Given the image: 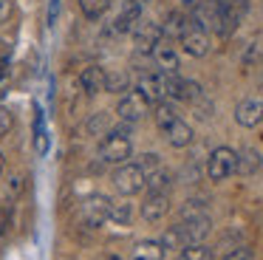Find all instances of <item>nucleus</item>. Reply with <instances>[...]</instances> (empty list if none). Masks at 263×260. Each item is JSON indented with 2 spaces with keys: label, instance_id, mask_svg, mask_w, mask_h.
I'll return each mask as SVG.
<instances>
[{
  "label": "nucleus",
  "instance_id": "obj_1",
  "mask_svg": "<svg viewBox=\"0 0 263 260\" xmlns=\"http://www.w3.org/2000/svg\"><path fill=\"white\" fill-rule=\"evenodd\" d=\"M130 133H133V124L122 122L114 124L108 133L99 139L97 144V158L108 167H119V164H127L133 156V141H130Z\"/></svg>",
  "mask_w": 263,
  "mask_h": 260
},
{
  "label": "nucleus",
  "instance_id": "obj_2",
  "mask_svg": "<svg viewBox=\"0 0 263 260\" xmlns=\"http://www.w3.org/2000/svg\"><path fill=\"white\" fill-rule=\"evenodd\" d=\"M108 212H110V198L108 195H102V192L88 195L85 201L80 203V209H77V226L93 232L108 220Z\"/></svg>",
  "mask_w": 263,
  "mask_h": 260
},
{
  "label": "nucleus",
  "instance_id": "obj_3",
  "mask_svg": "<svg viewBox=\"0 0 263 260\" xmlns=\"http://www.w3.org/2000/svg\"><path fill=\"white\" fill-rule=\"evenodd\" d=\"M144 181H147V175H144V170L139 167L136 161L119 164L116 173H114V187H116V192H119L122 198L139 195V192L144 190Z\"/></svg>",
  "mask_w": 263,
  "mask_h": 260
},
{
  "label": "nucleus",
  "instance_id": "obj_4",
  "mask_svg": "<svg viewBox=\"0 0 263 260\" xmlns=\"http://www.w3.org/2000/svg\"><path fill=\"white\" fill-rule=\"evenodd\" d=\"M238 170V153L232 147H215L206 158V175L210 181H227Z\"/></svg>",
  "mask_w": 263,
  "mask_h": 260
},
{
  "label": "nucleus",
  "instance_id": "obj_5",
  "mask_svg": "<svg viewBox=\"0 0 263 260\" xmlns=\"http://www.w3.org/2000/svg\"><path fill=\"white\" fill-rule=\"evenodd\" d=\"M147 110H150V102L144 99L136 88L127 90V94H122L119 96V105H116V116H119L122 122H127V124H136L139 119H144V116H147Z\"/></svg>",
  "mask_w": 263,
  "mask_h": 260
},
{
  "label": "nucleus",
  "instance_id": "obj_6",
  "mask_svg": "<svg viewBox=\"0 0 263 260\" xmlns=\"http://www.w3.org/2000/svg\"><path fill=\"white\" fill-rule=\"evenodd\" d=\"M133 43H136V51L139 54H144V57H150L153 54V48L161 43V26L156 20H139L136 26H133Z\"/></svg>",
  "mask_w": 263,
  "mask_h": 260
},
{
  "label": "nucleus",
  "instance_id": "obj_7",
  "mask_svg": "<svg viewBox=\"0 0 263 260\" xmlns=\"http://www.w3.org/2000/svg\"><path fill=\"white\" fill-rule=\"evenodd\" d=\"M178 229H181L187 246H190V243H204V237L210 235V229H212V218H210V212H204V215H190V218H181V220H178Z\"/></svg>",
  "mask_w": 263,
  "mask_h": 260
},
{
  "label": "nucleus",
  "instance_id": "obj_8",
  "mask_svg": "<svg viewBox=\"0 0 263 260\" xmlns=\"http://www.w3.org/2000/svg\"><path fill=\"white\" fill-rule=\"evenodd\" d=\"M142 9H144V6H139V3H130V0H125L122 11L114 17V23L108 26V34H114V37H122V34H130V31H133V26H136V23L142 20Z\"/></svg>",
  "mask_w": 263,
  "mask_h": 260
},
{
  "label": "nucleus",
  "instance_id": "obj_9",
  "mask_svg": "<svg viewBox=\"0 0 263 260\" xmlns=\"http://www.w3.org/2000/svg\"><path fill=\"white\" fill-rule=\"evenodd\" d=\"M235 122L240 127H257L263 122V99L260 96H246L235 107Z\"/></svg>",
  "mask_w": 263,
  "mask_h": 260
},
{
  "label": "nucleus",
  "instance_id": "obj_10",
  "mask_svg": "<svg viewBox=\"0 0 263 260\" xmlns=\"http://www.w3.org/2000/svg\"><path fill=\"white\" fill-rule=\"evenodd\" d=\"M153 62L156 68H159L161 73H178V68H181V60H178V48L173 45V40H164L161 37V43L153 48Z\"/></svg>",
  "mask_w": 263,
  "mask_h": 260
},
{
  "label": "nucleus",
  "instance_id": "obj_11",
  "mask_svg": "<svg viewBox=\"0 0 263 260\" xmlns=\"http://www.w3.org/2000/svg\"><path fill=\"white\" fill-rule=\"evenodd\" d=\"M105 68L102 65H85L80 73H77V82H80V90L85 96H99L105 94Z\"/></svg>",
  "mask_w": 263,
  "mask_h": 260
},
{
  "label": "nucleus",
  "instance_id": "obj_12",
  "mask_svg": "<svg viewBox=\"0 0 263 260\" xmlns=\"http://www.w3.org/2000/svg\"><path fill=\"white\" fill-rule=\"evenodd\" d=\"M181 51L187 57H195V60L206 57L210 54V31H204L198 26H190V31L181 37Z\"/></svg>",
  "mask_w": 263,
  "mask_h": 260
},
{
  "label": "nucleus",
  "instance_id": "obj_13",
  "mask_svg": "<svg viewBox=\"0 0 263 260\" xmlns=\"http://www.w3.org/2000/svg\"><path fill=\"white\" fill-rule=\"evenodd\" d=\"M167 212H170V192H147V198L142 201V218L147 224H159Z\"/></svg>",
  "mask_w": 263,
  "mask_h": 260
},
{
  "label": "nucleus",
  "instance_id": "obj_14",
  "mask_svg": "<svg viewBox=\"0 0 263 260\" xmlns=\"http://www.w3.org/2000/svg\"><path fill=\"white\" fill-rule=\"evenodd\" d=\"M159 26H161V37L164 40H181L190 31V26H193V17L184 14V11H170L164 17V23H159Z\"/></svg>",
  "mask_w": 263,
  "mask_h": 260
},
{
  "label": "nucleus",
  "instance_id": "obj_15",
  "mask_svg": "<svg viewBox=\"0 0 263 260\" xmlns=\"http://www.w3.org/2000/svg\"><path fill=\"white\" fill-rule=\"evenodd\" d=\"M164 139L170 147H176V150H181V147H190L193 144V127H190L187 122H184L181 116L176 119V122H170L164 127Z\"/></svg>",
  "mask_w": 263,
  "mask_h": 260
},
{
  "label": "nucleus",
  "instance_id": "obj_16",
  "mask_svg": "<svg viewBox=\"0 0 263 260\" xmlns=\"http://www.w3.org/2000/svg\"><path fill=\"white\" fill-rule=\"evenodd\" d=\"M136 90L144 96V99L150 102V105H156V102L164 99V88H161V73H142L136 82Z\"/></svg>",
  "mask_w": 263,
  "mask_h": 260
},
{
  "label": "nucleus",
  "instance_id": "obj_17",
  "mask_svg": "<svg viewBox=\"0 0 263 260\" xmlns=\"http://www.w3.org/2000/svg\"><path fill=\"white\" fill-rule=\"evenodd\" d=\"M133 218H136V209H133V203L127 201V198H122V201H110V212H108V220L116 226H130Z\"/></svg>",
  "mask_w": 263,
  "mask_h": 260
},
{
  "label": "nucleus",
  "instance_id": "obj_18",
  "mask_svg": "<svg viewBox=\"0 0 263 260\" xmlns=\"http://www.w3.org/2000/svg\"><path fill=\"white\" fill-rule=\"evenodd\" d=\"M173 184H176V175H173L167 167H159V170H153V173L147 175L144 190L147 192H170Z\"/></svg>",
  "mask_w": 263,
  "mask_h": 260
},
{
  "label": "nucleus",
  "instance_id": "obj_19",
  "mask_svg": "<svg viewBox=\"0 0 263 260\" xmlns=\"http://www.w3.org/2000/svg\"><path fill=\"white\" fill-rule=\"evenodd\" d=\"M260 167H263L260 150H255V147H243V150L238 153V170H235V173H240V175H255Z\"/></svg>",
  "mask_w": 263,
  "mask_h": 260
},
{
  "label": "nucleus",
  "instance_id": "obj_20",
  "mask_svg": "<svg viewBox=\"0 0 263 260\" xmlns=\"http://www.w3.org/2000/svg\"><path fill=\"white\" fill-rule=\"evenodd\" d=\"M167 249L161 246V240H142L133 246L130 260H164Z\"/></svg>",
  "mask_w": 263,
  "mask_h": 260
},
{
  "label": "nucleus",
  "instance_id": "obj_21",
  "mask_svg": "<svg viewBox=\"0 0 263 260\" xmlns=\"http://www.w3.org/2000/svg\"><path fill=\"white\" fill-rule=\"evenodd\" d=\"M201 96H204V88H201L195 79H184L178 77V88H176V96H173V102H198Z\"/></svg>",
  "mask_w": 263,
  "mask_h": 260
},
{
  "label": "nucleus",
  "instance_id": "obj_22",
  "mask_svg": "<svg viewBox=\"0 0 263 260\" xmlns=\"http://www.w3.org/2000/svg\"><path fill=\"white\" fill-rule=\"evenodd\" d=\"M105 90L108 94H127L130 90V73L122 71V68H110L105 73Z\"/></svg>",
  "mask_w": 263,
  "mask_h": 260
},
{
  "label": "nucleus",
  "instance_id": "obj_23",
  "mask_svg": "<svg viewBox=\"0 0 263 260\" xmlns=\"http://www.w3.org/2000/svg\"><path fill=\"white\" fill-rule=\"evenodd\" d=\"M153 119H156V124H159L161 130H164L170 122H176V119H178L176 102H173V99H161V102H156V105H153Z\"/></svg>",
  "mask_w": 263,
  "mask_h": 260
},
{
  "label": "nucleus",
  "instance_id": "obj_24",
  "mask_svg": "<svg viewBox=\"0 0 263 260\" xmlns=\"http://www.w3.org/2000/svg\"><path fill=\"white\" fill-rule=\"evenodd\" d=\"M110 127H114V119H110L108 110H99V113H93V116L88 119V133L91 136H99V139H102Z\"/></svg>",
  "mask_w": 263,
  "mask_h": 260
},
{
  "label": "nucleus",
  "instance_id": "obj_25",
  "mask_svg": "<svg viewBox=\"0 0 263 260\" xmlns=\"http://www.w3.org/2000/svg\"><path fill=\"white\" fill-rule=\"evenodd\" d=\"M159 240H161V246H164L167 252H181V249L187 246V240H184V235H181V229H178V224H176V226H167L164 235H161Z\"/></svg>",
  "mask_w": 263,
  "mask_h": 260
},
{
  "label": "nucleus",
  "instance_id": "obj_26",
  "mask_svg": "<svg viewBox=\"0 0 263 260\" xmlns=\"http://www.w3.org/2000/svg\"><path fill=\"white\" fill-rule=\"evenodd\" d=\"M80 3V11H82V17L85 20H99V17L108 11V0H77Z\"/></svg>",
  "mask_w": 263,
  "mask_h": 260
},
{
  "label": "nucleus",
  "instance_id": "obj_27",
  "mask_svg": "<svg viewBox=\"0 0 263 260\" xmlns=\"http://www.w3.org/2000/svg\"><path fill=\"white\" fill-rule=\"evenodd\" d=\"M34 150L40 153V156L48 153V130H46V124H43V110L40 107H37V116H34Z\"/></svg>",
  "mask_w": 263,
  "mask_h": 260
},
{
  "label": "nucleus",
  "instance_id": "obj_28",
  "mask_svg": "<svg viewBox=\"0 0 263 260\" xmlns=\"http://www.w3.org/2000/svg\"><path fill=\"white\" fill-rule=\"evenodd\" d=\"M178 260H212V249L204 243H190L178 252Z\"/></svg>",
  "mask_w": 263,
  "mask_h": 260
},
{
  "label": "nucleus",
  "instance_id": "obj_29",
  "mask_svg": "<svg viewBox=\"0 0 263 260\" xmlns=\"http://www.w3.org/2000/svg\"><path fill=\"white\" fill-rule=\"evenodd\" d=\"M136 164L144 170V175H150L153 170L161 167V156H159V153H142V156L136 158Z\"/></svg>",
  "mask_w": 263,
  "mask_h": 260
},
{
  "label": "nucleus",
  "instance_id": "obj_30",
  "mask_svg": "<svg viewBox=\"0 0 263 260\" xmlns=\"http://www.w3.org/2000/svg\"><path fill=\"white\" fill-rule=\"evenodd\" d=\"M9 82H12V57H3L0 60V96L9 90Z\"/></svg>",
  "mask_w": 263,
  "mask_h": 260
},
{
  "label": "nucleus",
  "instance_id": "obj_31",
  "mask_svg": "<svg viewBox=\"0 0 263 260\" xmlns=\"http://www.w3.org/2000/svg\"><path fill=\"white\" fill-rule=\"evenodd\" d=\"M206 212V201L204 198H190L181 207V218H190V215H204Z\"/></svg>",
  "mask_w": 263,
  "mask_h": 260
},
{
  "label": "nucleus",
  "instance_id": "obj_32",
  "mask_svg": "<svg viewBox=\"0 0 263 260\" xmlns=\"http://www.w3.org/2000/svg\"><path fill=\"white\" fill-rule=\"evenodd\" d=\"M12 130H14V113L9 110L6 105H0V139L9 136Z\"/></svg>",
  "mask_w": 263,
  "mask_h": 260
},
{
  "label": "nucleus",
  "instance_id": "obj_33",
  "mask_svg": "<svg viewBox=\"0 0 263 260\" xmlns=\"http://www.w3.org/2000/svg\"><path fill=\"white\" fill-rule=\"evenodd\" d=\"M20 192H23V175H9V181H6V195H9V198H17Z\"/></svg>",
  "mask_w": 263,
  "mask_h": 260
},
{
  "label": "nucleus",
  "instance_id": "obj_34",
  "mask_svg": "<svg viewBox=\"0 0 263 260\" xmlns=\"http://www.w3.org/2000/svg\"><path fill=\"white\" fill-rule=\"evenodd\" d=\"M9 226H12V207L9 203H0V237L9 232Z\"/></svg>",
  "mask_w": 263,
  "mask_h": 260
},
{
  "label": "nucleus",
  "instance_id": "obj_35",
  "mask_svg": "<svg viewBox=\"0 0 263 260\" xmlns=\"http://www.w3.org/2000/svg\"><path fill=\"white\" fill-rule=\"evenodd\" d=\"M223 260H255V254H252L249 246H238V249L223 254Z\"/></svg>",
  "mask_w": 263,
  "mask_h": 260
},
{
  "label": "nucleus",
  "instance_id": "obj_36",
  "mask_svg": "<svg viewBox=\"0 0 263 260\" xmlns=\"http://www.w3.org/2000/svg\"><path fill=\"white\" fill-rule=\"evenodd\" d=\"M12 14H14V6H12V0H0V26L12 20Z\"/></svg>",
  "mask_w": 263,
  "mask_h": 260
},
{
  "label": "nucleus",
  "instance_id": "obj_37",
  "mask_svg": "<svg viewBox=\"0 0 263 260\" xmlns=\"http://www.w3.org/2000/svg\"><path fill=\"white\" fill-rule=\"evenodd\" d=\"M57 17H60V0H48V14H46V23H48V26H57Z\"/></svg>",
  "mask_w": 263,
  "mask_h": 260
},
{
  "label": "nucleus",
  "instance_id": "obj_38",
  "mask_svg": "<svg viewBox=\"0 0 263 260\" xmlns=\"http://www.w3.org/2000/svg\"><path fill=\"white\" fill-rule=\"evenodd\" d=\"M3 170H6V158H3V153H0V178H3Z\"/></svg>",
  "mask_w": 263,
  "mask_h": 260
},
{
  "label": "nucleus",
  "instance_id": "obj_39",
  "mask_svg": "<svg viewBox=\"0 0 263 260\" xmlns=\"http://www.w3.org/2000/svg\"><path fill=\"white\" fill-rule=\"evenodd\" d=\"M99 260H122V257H119V254H102Z\"/></svg>",
  "mask_w": 263,
  "mask_h": 260
},
{
  "label": "nucleus",
  "instance_id": "obj_40",
  "mask_svg": "<svg viewBox=\"0 0 263 260\" xmlns=\"http://www.w3.org/2000/svg\"><path fill=\"white\" fill-rule=\"evenodd\" d=\"M130 3H139V6H147L150 0H130Z\"/></svg>",
  "mask_w": 263,
  "mask_h": 260
},
{
  "label": "nucleus",
  "instance_id": "obj_41",
  "mask_svg": "<svg viewBox=\"0 0 263 260\" xmlns=\"http://www.w3.org/2000/svg\"><path fill=\"white\" fill-rule=\"evenodd\" d=\"M181 3H187V6H195V3H198V0H181Z\"/></svg>",
  "mask_w": 263,
  "mask_h": 260
}]
</instances>
